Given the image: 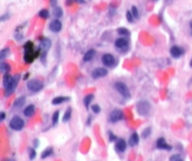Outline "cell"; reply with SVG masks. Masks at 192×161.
<instances>
[{
  "label": "cell",
  "mask_w": 192,
  "mask_h": 161,
  "mask_svg": "<svg viewBox=\"0 0 192 161\" xmlns=\"http://www.w3.org/2000/svg\"><path fill=\"white\" fill-rule=\"evenodd\" d=\"M114 45L118 49H123V48L127 47V46H129V41H127V39H126V38L120 37L118 39H116Z\"/></svg>",
  "instance_id": "4fadbf2b"
},
{
  "label": "cell",
  "mask_w": 192,
  "mask_h": 161,
  "mask_svg": "<svg viewBox=\"0 0 192 161\" xmlns=\"http://www.w3.org/2000/svg\"><path fill=\"white\" fill-rule=\"evenodd\" d=\"M115 59L112 54L110 53H106L102 56V63L107 66H112L114 64Z\"/></svg>",
  "instance_id": "30bf717a"
},
{
  "label": "cell",
  "mask_w": 192,
  "mask_h": 161,
  "mask_svg": "<svg viewBox=\"0 0 192 161\" xmlns=\"http://www.w3.org/2000/svg\"><path fill=\"white\" fill-rule=\"evenodd\" d=\"M71 113H73V110H71L70 107H69L66 110L65 114H64V116H63V119H62L63 122H68V121H69V120L70 119V118H71Z\"/></svg>",
  "instance_id": "cb8c5ba5"
},
{
  "label": "cell",
  "mask_w": 192,
  "mask_h": 161,
  "mask_svg": "<svg viewBox=\"0 0 192 161\" xmlns=\"http://www.w3.org/2000/svg\"><path fill=\"white\" fill-rule=\"evenodd\" d=\"M91 110H92L94 114H99L101 112V108H100L98 104H93V105H91Z\"/></svg>",
  "instance_id": "d590c367"
},
{
  "label": "cell",
  "mask_w": 192,
  "mask_h": 161,
  "mask_svg": "<svg viewBox=\"0 0 192 161\" xmlns=\"http://www.w3.org/2000/svg\"><path fill=\"white\" fill-rule=\"evenodd\" d=\"M117 32L120 35H124V36L129 35V31L127 30L126 28H119V29L117 30Z\"/></svg>",
  "instance_id": "4dcf8cb0"
},
{
  "label": "cell",
  "mask_w": 192,
  "mask_h": 161,
  "mask_svg": "<svg viewBox=\"0 0 192 161\" xmlns=\"http://www.w3.org/2000/svg\"><path fill=\"white\" fill-rule=\"evenodd\" d=\"M70 100V98L69 97H65V96H58L56 98H54L53 100V102L51 103L53 104V105H58V104H61V103H64L66 102H69Z\"/></svg>",
  "instance_id": "e0dca14e"
},
{
  "label": "cell",
  "mask_w": 192,
  "mask_h": 161,
  "mask_svg": "<svg viewBox=\"0 0 192 161\" xmlns=\"http://www.w3.org/2000/svg\"><path fill=\"white\" fill-rule=\"evenodd\" d=\"M25 102H26V98L25 97H19L16 100H15V102L14 103V106L15 108H21L24 104H25Z\"/></svg>",
  "instance_id": "44dd1931"
},
{
  "label": "cell",
  "mask_w": 192,
  "mask_h": 161,
  "mask_svg": "<svg viewBox=\"0 0 192 161\" xmlns=\"http://www.w3.org/2000/svg\"><path fill=\"white\" fill-rule=\"evenodd\" d=\"M107 70L104 67H97L91 72V76L94 79H99V78H103L107 76Z\"/></svg>",
  "instance_id": "9c48e42d"
},
{
  "label": "cell",
  "mask_w": 192,
  "mask_h": 161,
  "mask_svg": "<svg viewBox=\"0 0 192 161\" xmlns=\"http://www.w3.org/2000/svg\"><path fill=\"white\" fill-rule=\"evenodd\" d=\"M169 160L170 161H183V159L181 156V155H178V154H175L173 155H171Z\"/></svg>",
  "instance_id": "d6a6232c"
},
{
  "label": "cell",
  "mask_w": 192,
  "mask_h": 161,
  "mask_svg": "<svg viewBox=\"0 0 192 161\" xmlns=\"http://www.w3.org/2000/svg\"><path fill=\"white\" fill-rule=\"evenodd\" d=\"M127 149V142L125 141V139L119 138L116 140L115 142V150L118 153H124Z\"/></svg>",
  "instance_id": "7c38bea8"
},
{
  "label": "cell",
  "mask_w": 192,
  "mask_h": 161,
  "mask_svg": "<svg viewBox=\"0 0 192 161\" xmlns=\"http://www.w3.org/2000/svg\"><path fill=\"white\" fill-rule=\"evenodd\" d=\"M95 54H96V51L94 49L87 50L86 53L84 54V57H83L84 62H90V61H91V60L94 58Z\"/></svg>",
  "instance_id": "ac0fdd59"
},
{
  "label": "cell",
  "mask_w": 192,
  "mask_h": 161,
  "mask_svg": "<svg viewBox=\"0 0 192 161\" xmlns=\"http://www.w3.org/2000/svg\"><path fill=\"white\" fill-rule=\"evenodd\" d=\"M56 3H57V0H50V5L53 7H56Z\"/></svg>",
  "instance_id": "ab89813d"
},
{
  "label": "cell",
  "mask_w": 192,
  "mask_h": 161,
  "mask_svg": "<svg viewBox=\"0 0 192 161\" xmlns=\"http://www.w3.org/2000/svg\"><path fill=\"white\" fill-rule=\"evenodd\" d=\"M190 28H191V31H192V20H191V22H190Z\"/></svg>",
  "instance_id": "7bdbcfd3"
},
{
  "label": "cell",
  "mask_w": 192,
  "mask_h": 161,
  "mask_svg": "<svg viewBox=\"0 0 192 161\" xmlns=\"http://www.w3.org/2000/svg\"><path fill=\"white\" fill-rule=\"evenodd\" d=\"M53 14L54 17H56V18H60V17H62L63 16V10H62V8H60V7H53Z\"/></svg>",
  "instance_id": "603a6c76"
},
{
  "label": "cell",
  "mask_w": 192,
  "mask_h": 161,
  "mask_svg": "<svg viewBox=\"0 0 192 161\" xmlns=\"http://www.w3.org/2000/svg\"><path fill=\"white\" fill-rule=\"evenodd\" d=\"M123 118H124V113L119 109H114L113 111H111V113L110 114L109 119L111 123H116V122L120 121L121 119H123Z\"/></svg>",
  "instance_id": "8992f818"
},
{
  "label": "cell",
  "mask_w": 192,
  "mask_h": 161,
  "mask_svg": "<svg viewBox=\"0 0 192 161\" xmlns=\"http://www.w3.org/2000/svg\"><path fill=\"white\" fill-rule=\"evenodd\" d=\"M189 64H190V66H192V59L190 60V62H189Z\"/></svg>",
  "instance_id": "b9f144b4"
},
{
  "label": "cell",
  "mask_w": 192,
  "mask_h": 161,
  "mask_svg": "<svg viewBox=\"0 0 192 161\" xmlns=\"http://www.w3.org/2000/svg\"><path fill=\"white\" fill-rule=\"evenodd\" d=\"M131 13H132L134 18H139L140 17V13H139V11L137 9V7L132 6V8H131Z\"/></svg>",
  "instance_id": "836d02e7"
},
{
  "label": "cell",
  "mask_w": 192,
  "mask_h": 161,
  "mask_svg": "<svg viewBox=\"0 0 192 161\" xmlns=\"http://www.w3.org/2000/svg\"><path fill=\"white\" fill-rule=\"evenodd\" d=\"M139 140H140V138H139V135H138L136 132L132 133V134H131V136H129V146H131V147L136 146V145H137V144L139 143Z\"/></svg>",
  "instance_id": "2e32d148"
},
{
  "label": "cell",
  "mask_w": 192,
  "mask_h": 161,
  "mask_svg": "<svg viewBox=\"0 0 192 161\" xmlns=\"http://www.w3.org/2000/svg\"><path fill=\"white\" fill-rule=\"evenodd\" d=\"M53 154V147H48V148H46L45 150L42 152L41 158L42 159H45L47 157H49V156H50Z\"/></svg>",
  "instance_id": "ffe728a7"
},
{
  "label": "cell",
  "mask_w": 192,
  "mask_h": 161,
  "mask_svg": "<svg viewBox=\"0 0 192 161\" xmlns=\"http://www.w3.org/2000/svg\"><path fill=\"white\" fill-rule=\"evenodd\" d=\"M153 1H158V0H153Z\"/></svg>",
  "instance_id": "bcb514c9"
},
{
  "label": "cell",
  "mask_w": 192,
  "mask_h": 161,
  "mask_svg": "<svg viewBox=\"0 0 192 161\" xmlns=\"http://www.w3.org/2000/svg\"><path fill=\"white\" fill-rule=\"evenodd\" d=\"M34 112H35V107H34L33 104H30V105H28L23 111L24 115H25L26 117H28V118H29V117L33 116Z\"/></svg>",
  "instance_id": "d6986e66"
},
{
  "label": "cell",
  "mask_w": 192,
  "mask_h": 161,
  "mask_svg": "<svg viewBox=\"0 0 192 161\" xmlns=\"http://www.w3.org/2000/svg\"><path fill=\"white\" fill-rule=\"evenodd\" d=\"M35 157H36V152L33 148H30L29 149V158L31 160H33Z\"/></svg>",
  "instance_id": "1f68e13d"
},
{
  "label": "cell",
  "mask_w": 192,
  "mask_h": 161,
  "mask_svg": "<svg viewBox=\"0 0 192 161\" xmlns=\"http://www.w3.org/2000/svg\"><path fill=\"white\" fill-rule=\"evenodd\" d=\"M9 161H15V160H14V159H10Z\"/></svg>",
  "instance_id": "ee69618b"
},
{
  "label": "cell",
  "mask_w": 192,
  "mask_h": 161,
  "mask_svg": "<svg viewBox=\"0 0 192 161\" xmlns=\"http://www.w3.org/2000/svg\"><path fill=\"white\" fill-rule=\"evenodd\" d=\"M75 1H76L77 3H83L84 1H85V0H75Z\"/></svg>",
  "instance_id": "60d3db41"
},
{
  "label": "cell",
  "mask_w": 192,
  "mask_h": 161,
  "mask_svg": "<svg viewBox=\"0 0 192 161\" xmlns=\"http://www.w3.org/2000/svg\"><path fill=\"white\" fill-rule=\"evenodd\" d=\"M190 83H192V78H191V80H190Z\"/></svg>",
  "instance_id": "f6af8a7d"
},
{
  "label": "cell",
  "mask_w": 192,
  "mask_h": 161,
  "mask_svg": "<svg viewBox=\"0 0 192 161\" xmlns=\"http://www.w3.org/2000/svg\"><path fill=\"white\" fill-rule=\"evenodd\" d=\"M156 147L160 149V150H166V151L172 150V146L167 143L164 138H159L157 139V141H156Z\"/></svg>",
  "instance_id": "ba28073f"
},
{
  "label": "cell",
  "mask_w": 192,
  "mask_h": 161,
  "mask_svg": "<svg viewBox=\"0 0 192 161\" xmlns=\"http://www.w3.org/2000/svg\"><path fill=\"white\" fill-rule=\"evenodd\" d=\"M24 125H25V122H24V120L20 118L19 116H14L13 117V119L10 120V127L11 129H13L14 131L22 130Z\"/></svg>",
  "instance_id": "5b68a950"
},
{
  "label": "cell",
  "mask_w": 192,
  "mask_h": 161,
  "mask_svg": "<svg viewBox=\"0 0 192 161\" xmlns=\"http://www.w3.org/2000/svg\"><path fill=\"white\" fill-rule=\"evenodd\" d=\"M127 20L129 21V23H133L134 21V16L132 14V13H131V11H127Z\"/></svg>",
  "instance_id": "e575fe53"
},
{
  "label": "cell",
  "mask_w": 192,
  "mask_h": 161,
  "mask_svg": "<svg viewBox=\"0 0 192 161\" xmlns=\"http://www.w3.org/2000/svg\"><path fill=\"white\" fill-rule=\"evenodd\" d=\"M13 77L10 75V74H8V73H6L5 75H4V78H3V85H4V87H8L10 85V84L11 83V82H13Z\"/></svg>",
  "instance_id": "7402d4cb"
},
{
  "label": "cell",
  "mask_w": 192,
  "mask_h": 161,
  "mask_svg": "<svg viewBox=\"0 0 192 161\" xmlns=\"http://www.w3.org/2000/svg\"><path fill=\"white\" fill-rule=\"evenodd\" d=\"M38 15H39V17H41L43 19H47V18H49V16H50V13H49V11L48 10H41L38 13Z\"/></svg>",
  "instance_id": "83f0119b"
},
{
  "label": "cell",
  "mask_w": 192,
  "mask_h": 161,
  "mask_svg": "<svg viewBox=\"0 0 192 161\" xmlns=\"http://www.w3.org/2000/svg\"><path fill=\"white\" fill-rule=\"evenodd\" d=\"M0 70H1L3 73H8L11 70V66L10 64H8L7 63L2 62L1 64H0Z\"/></svg>",
  "instance_id": "4316f807"
},
{
  "label": "cell",
  "mask_w": 192,
  "mask_h": 161,
  "mask_svg": "<svg viewBox=\"0 0 192 161\" xmlns=\"http://www.w3.org/2000/svg\"><path fill=\"white\" fill-rule=\"evenodd\" d=\"M93 98H94V96H93L92 94L87 95L85 98H84L83 102H84V104H85L86 108H89V107H90V102H91V100H93Z\"/></svg>",
  "instance_id": "d4e9b609"
},
{
  "label": "cell",
  "mask_w": 192,
  "mask_h": 161,
  "mask_svg": "<svg viewBox=\"0 0 192 161\" xmlns=\"http://www.w3.org/2000/svg\"><path fill=\"white\" fill-rule=\"evenodd\" d=\"M33 146H34L35 148H37V147L39 146V140H38L37 138L33 140Z\"/></svg>",
  "instance_id": "f35d334b"
},
{
  "label": "cell",
  "mask_w": 192,
  "mask_h": 161,
  "mask_svg": "<svg viewBox=\"0 0 192 161\" xmlns=\"http://www.w3.org/2000/svg\"><path fill=\"white\" fill-rule=\"evenodd\" d=\"M150 109H151L150 103L147 100H140V102L136 103V111L142 117L149 115Z\"/></svg>",
  "instance_id": "7a4b0ae2"
},
{
  "label": "cell",
  "mask_w": 192,
  "mask_h": 161,
  "mask_svg": "<svg viewBox=\"0 0 192 161\" xmlns=\"http://www.w3.org/2000/svg\"><path fill=\"white\" fill-rule=\"evenodd\" d=\"M51 47V42L50 39L45 38L41 41V44H40V49L43 50L44 52H47L50 49V47Z\"/></svg>",
  "instance_id": "9a60e30c"
},
{
  "label": "cell",
  "mask_w": 192,
  "mask_h": 161,
  "mask_svg": "<svg viewBox=\"0 0 192 161\" xmlns=\"http://www.w3.org/2000/svg\"><path fill=\"white\" fill-rule=\"evenodd\" d=\"M50 30L53 31V32H55V33H57V32H59L60 30H62V23L60 20L58 19H54L50 23Z\"/></svg>",
  "instance_id": "8fae6325"
},
{
  "label": "cell",
  "mask_w": 192,
  "mask_h": 161,
  "mask_svg": "<svg viewBox=\"0 0 192 161\" xmlns=\"http://www.w3.org/2000/svg\"><path fill=\"white\" fill-rule=\"evenodd\" d=\"M183 50L178 46H173L170 48V55L175 59L180 58L183 55Z\"/></svg>",
  "instance_id": "5bb4252c"
},
{
  "label": "cell",
  "mask_w": 192,
  "mask_h": 161,
  "mask_svg": "<svg viewBox=\"0 0 192 161\" xmlns=\"http://www.w3.org/2000/svg\"><path fill=\"white\" fill-rule=\"evenodd\" d=\"M27 87L28 89L31 92H39L43 89L44 87V84L41 80H39L37 79H33V80H30L29 82L27 83Z\"/></svg>",
  "instance_id": "277c9868"
},
{
  "label": "cell",
  "mask_w": 192,
  "mask_h": 161,
  "mask_svg": "<svg viewBox=\"0 0 192 161\" xmlns=\"http://www.w3.org/2000/svg\"><path fill=\"white\" fill-rule=\"evenodd\" d=\"M9 53H10V49H9V48H8V47L3 48V49L0 51V59H1V60L5 59Z\"/></svg>",
  "instance_id": "f546056e"
},
{
  "label": "cell",
  "mask_w": 192,
  "mask_h": 161,
  "mask_svg": "<svg viewBox=\"0 0 192 161\" xmlns=\"http://www.w3.org/2000/svg\"><path fill=\"white\" fill-rule=\"evenodd\" d=\"M109 138H110V141H116L117 140V136H116L112 132H109Z\"/></svg>",
  "instance_id": "8d00e7d4"
},
{
  "label": "cell",
  "mask_w": 192,
  "mask_h": 161,
  "mask_svg": "<svg viewBox=\"0 0 192 161\" xmlns=\"http://www.w3.org/2000/svg\"><path fill=\"white\" fill-rule=\"evenodd\" d=\"M5 117H6L5 113H4V112L0 113V120H1V121H3V120L5 119Z\"/></svg>",
  "instance_id": "74e56055"
},
{
  "label": "cell",
  "mask_w": 192,
  "mask_h": 161,
  "mask_svg": "<svg viewBox=\"0 0 192 161\" xmlns=\"http://www.w3.org/2000/svg\"><path fill=\"white\" fill-rule=\"evenodd\" d=\"M151 134V128L150 127H146L145 130L142 132V138H147Z\"/></svg>",
  "instance_id": "f1b7e54d"
},
{
  "label": "cell",
  "mask_w": 192,
  "mask_h": 161,
  "mask_svg": "<svg viewBox=\"0 0 192 161\" xmlns=\"http://www.w3.org/2000/svg\"><path fill=\"white\" fill-rule=\"evenodd\" d=\"M59 115H60L59 111H55L53 114V117H51V121H53V126L57 125V123L59 121Z\"/></svg>",
  "instance_id": "484cf974"
},
{
  "label": "cell",
  "mask_w": 192,
  "mask_h": 161,
  "mask_svg": "<svg viewBox=\"0 0 192 161\" xmlns=\"http://www.w3.org/2000/svg\"><path fill=\"white\" fill-rule=\"evenodd\" d=\"M114 87H115V89L118 91V93L122 97H124L125 99L130 98V92L126 83H124L122 82H117V83H115Z\"/></svg>",
  "instance_id": "3957f363"
},
{
  "label": "cell",
  "mask_w": 192,
  "mask_h": 161,
  "mask_svg": "<svg viewBox=\"0 0 192 161\" xmlns=\"http://www.w3.org/2000/svg\"><path fill=\"white\" fill-rule=\"evenodd\" d=\"M19 77H20L19 75H17L16 77H14L13 79V82H11V83L8 87L5 88V96L6 97H9L10 95H11L14 93V91L15 88H16L17 83L19 82Z\"/></svg>",
  "instance_id": "52a82bcc"
},
{
  "label": "cell",
  "mask_w": 192,
  "mask_h": 161,
  "mask_svg": "<svg viewBox=\"0 0 192 161\" xmlns=\"http://www.w3.org/2000/svg\"><path fill=\"white\" fill-rule=\"evenodd\" d=\"M33 47V43L31 41H28L24 45V61L27 64H31L33 60L39 56L40 50L35 51Z\"/></svg>",
  "instance_id": "6da1fadb"
}]
</instances>
